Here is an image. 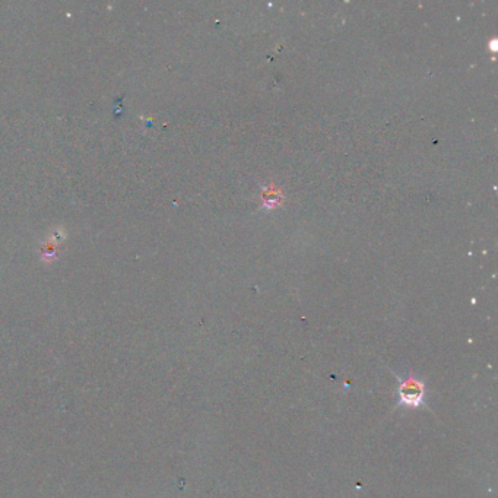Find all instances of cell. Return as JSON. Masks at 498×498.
<instances>
[{"mask_svg": "<svg viewBox=\"0 0 498 498\" xmlns=\"http://www.w3.org/2000/svg\"><path fill=\"white\" fill-rule=\"evenodd\" d=\"M397 395H399L397 407L419 408L424 405L425 383L419 380L418 377H415L414 373L411 371L408 377L399 378Z\"/></svg>", "mask_w": 498, "mask_h": 498, "instance_id": "obj_1", "label": "cell"}]
</instances>
